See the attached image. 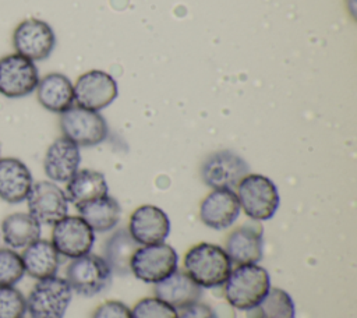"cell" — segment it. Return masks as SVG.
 <instances>
[{
    "instance_id": "cell-6",
    "label": "cell",
    "mask_w": 357,
    "mask_h": 318,
    "mask_svg": "<svg viewBox=\"0 0 357 318\" xmlns=\"http://www.w3.org/2000/svg\"><path fill=\"white\" fill-rule=\"evenodd\" d=\"M66 280L74 293L92 297L110 285L112 271L102 257L88 252L68 264Z\"/></svg>"
},
{
    "instance_id": "cell-9",
    "label": "cell",
    "mask_w": 357,
    "mask_h": 318,
    "mask_svg": "<svg viewBox=\"0 0 357 318\" xmlns=\"http://www.w3.org/2000/svg\"><path fill=\"white\" fill-rule=\"evenodd\" d=\"M39 82L35 63L18 53L0 59V93L10 99L32 93Z\"/></svg>"
},
{
    "instance_id": "cell-17",
    "label": "cell",
    "mask_w": 357,
    "mask_h": 318,
    "mask_svg": "<svg viewBox=\"0 0 357 318\" xmlns=\"http://www.w3.org/2000/svg\"><path fill=\"white\" fill-rule=\"evenodd\" d=\"M225 251L237 265L258 264L264 254L262 227L248 223L234 229L226 240Z\"/></svg>"
},
{
    "instance_id": "cell-14",
    "label": "cell",
    "mask_w": 357,
    "mask_h": 318,
    "mask_svg": "<svg viewBox=\"0 0 357 318\" xmlns=\"http://www.w3.org/2000/svg\"><path fill=\"white\" fill-rule=\"evenodd\" d=\"M127 229L138 245L159 244L170 233V220L163 209L146 204L131 213Z\"/></svg>"
},
{
    "instance_id": "cell-16",
    "label": "cell",
    "mask_w": 357,
    "mask_h": 318,
    "mask_svg": "<svg viewBox=\"0 0 357 318\" xmlns=\"http://www.w3.org/2000/svg\"><path fill=\"white\" fill-rule=\"evenodd\" d=\"M79 146L66 137H60L47 148L43 159V170L50 181L67 183L79 170Z\"/></svg>"
},
{
    "instance_id": "cell-1",
    "label": "cell",
    "mask_w": 357,
    "mask_h": 318,
    "mask_svg": "<svg viewBox=\"0 0 357 318\" xmlns=\"http://www.w3.org/2000/svg\"><path fill=\"white\" fill-rule=\"evenodd\" d=\"M271 289L268 271L258 264L237 265L225 282V297L227 303L241 311L257 307Z\"/></svg>"
},
{
    "instance_id": "cell-3",
    "label": "cell",
    "mask_w": 357,
    "mask_h": 318,
    "mask_svg": "<svg viewBox=\"0 0 357 318\" xmlns=\"http://www.w3.org/2000/svg\"><path fill=\"white\" fill-rule=\"evenodd\" d=\"M237 198L240 209L255 220L271 219L280 204L279 191L275 183L264 174H247L237 186Z\"/></svg>"
},
{
    "instance_id": "cell-7",
    "label": "cell",
    "mask_w": 357,
    "mask_h": 318,
    "mask_svg": "<svg viewBox=\"0 0 357 318\" xmlns=\"http://www.w3.org/2000/svg\"><path fill=\"white\" fill-rule=\"evenodd\" d=\"M177 266L178 255L166 243L139 245L131 259V273L137 279L153 285L177 271Z\"/></svg>"
},
{
    "instance_id": "cell-26",
    "label": "cell",
    "mask_w": 357,
    "mask_h": 318,
    "mask_svg": "<svg viewBox=\"0 0 357 318\" xmlns=\"http://www.w3.org/2000/svg\"><path fill=\"white\" fill-rule=\"evenodd\" d=\"M247 312L248 318H296L293 298L279 287H271L261 303Z\"/></svg>"
},
{
    "instance_id": "cell-4",
    "label": "cell",
    "mask_w": 357,
    "mask_h": 318,
    "mask_svg": "<svg viewBox=\"0 0 357 318\" xmlns=\"http://www.w3.org/2000/svg\"><path fill=\"white\" fill-rule=\"evenodd\" d=\"M71 298L73 290L66 279H40L26 298V311L31 318H64Z\"/></svg>"
},
{
    "instance_id": "cell-25",
    "label": "cell",
    "mask_w": 357,
    "mask_h": 318,
    "mask_svg": "<svg viewBox=\"0 0 357 318\" xmlns=\"http://www.w3.org/2000/svg\"><path fill=\"white\" fill-rule=\"evenodd\" d=\"M40 223L25 212L11 213L1 222L3 240L11 250L28 247L40 238Z\"/></svg>"
},
{
    "instance_id": "cell-10",
    "label": "cell",
    "mask_w": 357,
    "mask_h": 318,
    "mask_svg": "<svg viewBox=\"0 0 357 318\" xmlns=\"http://www.w3.org/2000/svg\"><path fill=\"white\" fill-rule=\"evenodd\" d=\"M13 46L18 54L32 61L45 60L56 46V35L46 21L28 18L15 26Z\"/></svg>"
},
{
    "instance_id": "cell-8",
    "label": "cell",
    "mask_w": 357,
    "mask_h": 318,
    "mask_svg": "<svg viewBox=\"0 0 357 318\" xmlns=\"http://www.w3.org/2000/svg\"><path fill=\"white\" fill-rule=\"evenodd\" d=\"M248 174L247 162L231 151L211 153L201 166L202 181L213 190H233Z\"/></svg>"
},
{
    "instance_id": "cell-22",
    "label": "cell",
    "mask_w": 357,
    "mask_h": 318,
    "mask_svg": "<svg viewBox=\"0 0 357 318\" xmlns=\"http://www.w3.org/2000/svg\"><path fill=\"white\" fill-rule=\"evenodd\" d=\"M138 244L131 237L127 227H120L112 233L103 247V259L107 264L112 273L128 275L131 273V259Z\"/></svg>"
},
{
    "instance_id": "cell-20",
    "label": "cell",
    "mask_w": 357,
    "mask_h": 318,
    "mask_svg": "<svg viewBox=\"0 0 357 318\" xmlns=\"http://www.w3.org/2000/svg\"><path fill=\"white\" fill-rule=\"evenodd\" d=\"M36 96L46 110L63 113L74 103V85L64 74L50 73L39 80Z\"/></svg>"
},
{
    "instance_id": "cell-21",
    "label": "cell",
    "mask_w": 357,
    "mask_h": 318,
    "mask_svg": "<svg viewBox=\"0 0 357 318\" xmlns=\"http://www.w3.org/2000/svg\"><path fill=\"white\" fill-rule=\"evenodd\" d=\"M25 273L40 280L56 276L60 265V254L49 240L38 238L24 248L21 254Z\"/></svg>"
},
{
    "instance_id": "cell-5",
    "label": "cell",
    "mask_w": 357,
    "mask_h": 318,
    "mask_svg": "<svg viewBox=\"0 0 357 318\" xmlns=\"http://www.w3.org/2000/svg\"><path fill=\"white\" fill-rule=\"evenodd\" d=\"M63 137L78 146H95L107 138L109 127L105 117L95 110L71 106L60 113Z\"/></svg>"
},
{
    "instance_id": "cell-27",
    "label": "cell",
    "mask_w": 357,
    "mask_h": 318,
    "mask_svg": "<svg viewBox=\"0 0 357 318\" xmlns=\"http://www.w3.org/2000/svg\"><path fill=\"white\" fill-rule=\"evenodd\" d=\"M24 273L21 255L11 248H0V287L14 286Z\"/></svg>"
},
{
    "instance_id": "cell-15",
    "label": "cell",
    "mask_w": 357,
    "mask_h": 318,
    "mask_svg": "<svg viewBox=\"0 0 357 318\" xmlns=\"http://www.w3.org/2000/svg\"><path fill=\"white\" fill-rule=\"evenodd\" d=\"M240 215V204L233 190H212L199 205L201 222L213 229L230 227Z\"/></svg>"
},
{
    "instance_id": "cell-24",
    "label": "cell",
    "mask_w": 357,
    "mask_h": 318,
    "mask_svg": "<svg viewBox=\"0 0 357 318\" xmlns=\"http://www.w3.org/2000/svg\"><path fill=\"white\" fill-rule=\"evenodd\" d=\"M79 216L93 232L105 233L114 229L120 220L121 208L116 198L105 195L77 206Z\"/></svg>"
},
{
    "instance_id": "cell-29",
    "label": "cell",
    "mask_w": 357,
    "mask_h": 318,
    "mask_svg": "<svg viewBox=\"0 0 357 318\" xmlns=\"http://www.w3.org/2000/svg\"><path fill=\"white\" fill-rule=\"evenodd\" d=\"M26 311L24 294L14 286L0 287V318H22Z\"/></svg>"
},
{
    "instance_id": "cell-18",
    "label": "cell",
    "mask_w": 357,
    "mask_h": 318,
    "mask_svg": "<svg viewBox=\"0 0 357 318\" xmlns=\"http://www.w3.org/2000/svg\"><path fill=\"white\" fill-rule=\"evenodd\" d=\"M33 184L28 166L17 158H0V198L8 204L26 199Z\"/></svg>"
},
{
    "instance_id": "cell-28",
    "label": "cell",
    "mask_w": 357,
    "mask_h": 318,
    "mask_svg": "<svg viewBox=\"0 0 357 318\" xmlns=\"http://www.w3.org/2000/svg\"><path fill=\"white\" fill-rule=\"evenodd\" d=\"M131 318H178V312L158 297H145L134 305Z\"/></svg>"
},
{
    "instance_id": "cell-13",
    "label": "cell",
    "mask_w": 357,
    "mask_h": 318,
    "mask_svg": "<svg viewBox=\"0 0 357 318\" xmlns=\"http://www.w3.org/2000/svg\"><path fill=\"white\" fill-rule=\"evenodd\" d=\"M26 202L28 213L43 225H54L68 212L66 192L56 183L47 180L32 184Z\"/></svg>"
},
{
    "instance_id": "cell-30",
    "label": "cell",
    "mask_w": 357,
    "mask_h": 318,
    "mask_svg": "<svg viewBox=\"0 0 357 318\" xmlns=\"http://www.w3.org/2000/svg\"><path fill=\"white\" fill-rule=\"evenodd\" d=\"M92 318H131V310L121 301L109 300L93 311Z\"/></svg>"
},
{
    "instance_id": "cell-31",
    "label": "cell",
    "mask_w": 357,
    "mask_h": 318,
    "mask_svg": "<svg viewBox=\"0 0 357 318\" xmlns=\"http://www.w3.org/2000/svg\"><path fill=\"white\" fill-rule=\"evenodd\" d=\"M178 318H218L212 307L204 303H194L185 308L181 310L178 314Z\"/></svg>"
},
{
    "instance_id": "cell-19",
    "label": "cell",
    "mask_w": 357,
    "mask_h": 318,
    "mask_svg": "<svg viewBox=\"0 0 357 318\" xmlns=\"http://www.w3.org/2000/svg\"><path fill=\"white\" fill-rule=\"evenodd\" d=\"M155 297L183 310L201 298L202 287L198 286L184 271H174L163 280L155 283Z\"/></svg>"
},
{
    "instance_id": "cell-2",
    "label": "cell",
    "mask_w": 357,
    "mask_h": 318,
    "mask_svg": "<svg viewBox=\"0 0 357 318\" xmlns=\"http://www.w3.org/2000/svg\"><path fill=\"white\" fill-rule=\"evenodd\" d=\"M231 264L220 245L199 243L187 251L184 272L201 287H219L225 285L231 272Z\"/></svg>"
},
{
    "instance_id": "cell-11",
    "label": "cell",
    "mask_w": 357,
    "mask_h": 318,
    "mask_svg": "<svg viewBox=\"0 0 357 318\" xmlns=\"http://www.w3.org/2000/svg\"><path fill=\"white\" fill-rule=\"evenodd\" d=\"M95 232L81 216H64L53 225L52 244L60 255L78 258L91 252Z\"/></svg>"
},
{
    "instance_id": "cell-23",
    "label": "cell",
    "mask_w": 357,
    "mask_h": 318,
    "mask_svg": "<svg viewBox=\"0 0 357 318\" xmlns=\"http://www.w3.org/2000/svg\"><path fill=\"white\" fill-rule=\"evenodd\" d=\"M66 197L75 206L92 199L107 195L109 188L105 176L100 172L82 169L78 170L66 186Z\"/></svg>"
},
{
    "instance_id": "cell-12",
    "label": "cell",
    "mask_w": 357,
    "mask_h": 318,
    "mask_svg": "<svg viewBox=\"0 0 357 318\" xmlns=\"http://www.w3.org/2000/svg\"><path fill=\"white\" fill-rule=\"evenodd\" d=\"M117 93L116 80L102 70H91L79 75L74 85V102H77V106L95 112L112 105Z\"/></svg>"
}]
</instances>
